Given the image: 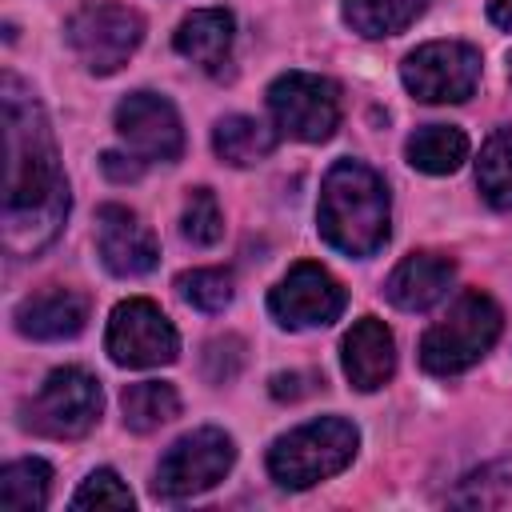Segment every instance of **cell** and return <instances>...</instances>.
<instances>
[{"label":"cell","mask_w":512,"mask_h":512,"mask_svg":"<svg viewBox=\"0 0 512 512\" xmlns=\"http://www.w3.org/2000/svg\"><path fill=\"white\" fill-rule=\"evenodd\" d=\"M4 248L32 256L56 240L68 216V180L56 160L48 116L32 88L4 72Z\"/></svg>","instance_id":"6da1fadb"},{"label":"cell","mask_w":512,"mask_h":512,"mask_svg":"<svg viewBox=\"0 0 512 512\" xmlns=\"http://www.w3.org/2000/svg\"><path fill=\"white\" fill-rule=\"evenodd\" d=\"M320 236L344 256H372L388 240V188L360 160H336L324 172L316 204Z\"/></svg>","instance_id":"7a4b0ae2"},{"label":"cell","mask_w":512,"mask_h":512,"mask_svg":"<svg viewBox=\"0 0 512 512\" xmlns=\"http://www.w3.org/2000/svg\"><path fill=\"white\" fill-rule=\"evenodd\" d=\"M504 316L496 300L480 288H468L456 296L444 320H436L420 340V364L432 376H456L472 368L496 340H500Z\"/></svg>","instance_id":"3957f363"},{"label":"cell","mask_w":512,"mask_h":512,"mask_svg":"<svg viewBox=\"0 0 512 512\" xmlns=\"http://www.w3.org/2000/svg\"><path fill=\"white\" fill-rule=\"evenodd\" d=\"M360 432L340 416L308 420L292 432H284L268 448V472L280 488H312L336 472H344L356 456Z\"/></svg>","instance_id":"277c9868"},{"label":"cell","mask_w":512,"mask_h":512,"mask_svg":"<svg viewBox=\"0 0 512 512\" xmlns=\"http://www.w3.org/2000/svg\"><path fill=\"white\" fill-rule=\"evenodd\" d=\"M100 408H104V392L96 376H88L84 368H56L24 400L20 416H24V428L36 436L76 440L96 428Z\"/></svg>","instance_id":"5b68a950"},{"label":"cell","mask_w":512,"mask_h":512,"mask_svg":"<svg viewBox=\"0 0 512 512\" xmlns=\"http://www.w3.org/2000/svg\"><path fill=\"white\" fill-rule=\"evenodd\" d=\"M236 464V444L220 428H196L180 436L156 464L152 492L164 500H188L216 488Z\"/></svg>","instance_id":"8992f818"},{"label":"cell","mask_w":512,"mask_h":512,"mask_svg":"<svg viewBox=\"0 0 512 512\" xmlns=\"http://www.w3.org/2000/svg\"><path fill=\"white\" fill-rule=\"evenodd\" d=\"M72 52L80 56V64L96 76H112L128 64V56L140 48L144 40V20L136 8L128 4H84L68 28H64Z\"/></svg>","instance_id":"52a82bcc"},{"label":"cell","mask_w":512,"mask_h":512,"mask_svg":"<svg viewBox=\"0 0 512 512\" xmlns=\"http://www.w3.org/2000/svg\"><path fill=\"white\" fill-rule=\"evenodd\" d=\"M404 88L424 104H464L480 84V52L464 40H432L404 56Z\"/></svg>","instance_id":"ba28073f"},{"label":"cell","mask_w":512,"mask_h":512,"mask_svg":"<svg viewBox=\"0 0 512 512\" xmlns=\"http://www.w3.org/2000/svg\"><path fill=\"white\" fill-rule=\"evenodd\" d=\"M268 112L284 136L304 140V144H320L340 124V92L328 76L284 72L268 84Z\"/></svg>","instance_id":"9c48e42d"},{"label":"cell","mask_w":512,"mask_h":512,"mask_svg":"<svg viewBox=\"0 0 512 512\" xmlns=\"http://www.w3.org/2000/svg\"><path fill=\"white\" fill-rule=\"evenodd\" d=\"M104 348L120 368H160L180 356V336L152 300L132 296L112 308Z\"/></svg>","instance_id":"30bf717a"},{"label":"cell","mask_w":512,"mask_h":512,"mask_svg":"<svg viewBox=\"0 0 512 512\" xmlns=\"http://www.w3.org/2000/svg\"><path fill=\"white\" fill-rule=\"evenodd\" d=\"M344 304H348V296H344L340 280L328 268L312 264V260L292 264L288 276L268 292V312L284 328H320V324H332L344 312Z\"/></svg>","instance_id":"8fae6325"},{"label":"cell","mask_w":512,"mask_h":512,"mask_svg":"<svg viewBox=\"0 0 512 512\" xmlns=\"http://www.w3.org/2000/svg\"><path fill=\"white\" fill-rule=\"evenodd\" d=\"M116 132L144 164H172L184 152V128L176 108L156 92H132L116 104Z\"/></svg>","instance_id":"7c38bea8"},{"label":"cell","mask_w":512,"mask_h":512,"mask_svg":"<svg viewBox=\"0 0 512 512\" xmlns=\"http://www.w3.org/2000/svg\"><path fill=\"white\" fill-rule=\"evenodd\" d=\"M96 248L112 276H144L160 260L152 228L124 204H104L96 212Z\"/></svg>","instance_id":"4fadbf2b"},{"label":"cell","mask_w":512,"mask_h":512,"mask_svg":"<svg viewBox=\"0 0 512 512\" xmlns=\"http://www.w3.org/2000/svg\"><path fill=\"white\" fill-rule=\"evenodd\" d=\"M340 360H344V376L352 380V388L360 392L384 388L396 372V340L388 324L376 316H360L340 344Z\"/></svg>","instance_id":"5bb4252c"},{"label":"cell","mask_w":512,"mask_h":512,"mask_svg":"<svg viewBox=\"0 0 512 512\" xmlns=\"http://www.w3.org/2000/svg\"><path fill=\"white\" fill-rule=\"evenodd\" d=\"M88 324V296L72 288H44L16 304V328L32 340H72Z\"/></svg>","instance_id":"9a60e30c"},{"label":"cell","mask_w":512,"mask_h":512,"mask_svg":"<svg viewBox=\"0 0 512 512\" xmlns=\"http://www.w3.org/2000/svg\"><path fill=\"white\" fill-rule=\"evenodd\" d=\"M452 276H456V264L448 256H440V252H412V256H404L392 268V276L384 284V296L396 308H404V312H424L436 300H444Z\"/></svg>","instance_id":"2e32d148"},{"label":"cell","mask_w":512,"mask_h":512,"mask_svg":"<svg viewBox=\"0 0 512 512\" xmlns=\"http://www.w3.org/2000/svg\"><path fill=\"white\" fill-rule=\"evenodd\" d=\"M232 32H236V20L228 8H196L192 16L180 20L172 44L184 60L200 64L204 72H220L232 52Z\"/></svg>","instance_id":"e0dca14e"},{"label":"cell","mask_w":512,"mask_h":512,"mask_svg":"<svg viewBox=\"0 0 512 512\" xmlns=\"http://www.w3.org/2000/svg\"><path fill=\"white\" fill-rule=\"evenodd\" d=\"M212 148L224 164L232 168H248V164H260L272 148H276V132L268 124H260L256 116H224L216 120L212 128Z\"/></svg>","instance_id":"ac0fdd59"},{"label":"cell","mask_w":512,"mask_h":512,"mask_svg":"<svg viewBox=\"0 0 512 512\" xmlns=\"http://www.w3.org/2000/svg\"><path fill=\"white\" fill-rule=\"evenodd\" d=\"M408 164L428 172V176H448L468 160V136L452 124H424L408 136L404 144Z\"/></svg>","instance_id":"d6986e66"},{"label":"cell","mask_w":512,"mask_h":512,"mask_svg":"<svg viewBox=\"0 0 512 512\" xmlns=\"http://www.w3.org/2000/svg\"><path fill=\"white\" fill-rule=\"evenodd\" d=\"M120 408H124V424L132 432H156L160 424L180 416V396L164 380H140V384L124 388Z\"/></svg>","instance_id":"ffe728a7"},{"label":"cell","mask_w":512,"mask_h":512,"mask_svg":"<svg viewBox=\"0 0 512 512\" xmlns=\"http://www.w3.org/2000/svg\"><path fill=\"white\" fill-rule=\"evenodd\" d=\"M476 188L492 208L500 212L512 208V124L496 128L484 140L480 160H476Z\"/></svg>","instance_id":"44dd1931"},{"label":"cell","mask_w":512,"mask_h":512,"mask_svg":"<svg viewBox=\"0 0 512 512\" xmlns=\"http://www.w3.org/2000/svg\"><path fill=\"white\" fill-rule=\"evenodd\" d=\"M424 8L428 0H344V20L352 32L376 40L408 28Z\"/></svg>","instance_id":"7402d4cb"},{"label":"cell","mask_w":512,"mask_h":512,"mask_svg":"<svg viewBox=\"0 0 512 512\" xmlns=\"http://www.w3.org/2000/svg\"><path fill=\"white\" fill-rule=\"evenodd\" d=\"M48 488H52V468L36 456L28 460H12L0 472V504L8 512H36L48 504Z\"/></svg>","instance_id":"603a6c76"},{"label":"cell","mask_w":512,"mask_h":512,"mask_svg":"<svg viewBox=\"0 0 512 512\" xmlns=\"http://www.w3.org/2000/svg\"><path fill=\"white\" fill-rule=\"evenodd\" d=\"M176 292L200 312H224L232 304V272L228 268H192L176 276Z\"/></svg>","instance_id":"cb8c5ba5"},{"label":"cell","mask_w":512,"mask_h":512,"mask_svg":"<svg viewBox=\"0 0 512 512\" xmlns=\"http://www.w3.org/2000/svg\"><path fill=\"white\" fill-rule=\"evenodd\" d=\"M180 232L196 248H212L224 236V216H220V204H216V196L208 188H192L188 192L184 212H180Z\"/></svg>","instance_id":"d4e9b609"},{"label":"cell","mask_w":512,"mask_h":512,"mask_svg":"<svg viewBox=\"0 0 512 512\" xmlns=\"http://www.w3.org/2000/svg\"><path fill=\"white\" fill-rule=\"evenodd\" d=\"M136 500H132V492L124 488V480L112 472V468H96V472H88V480L76 488V496H72V508H132Z\"/></svg>","instance_id":"484cf974"},{"label":"cell","mask_w":512,"mask_h":512,"mask_svg":"<svg viewBox=\"0 0 512 512\" xmlns=\"http://www.w3.org/2000/svg\"><path fill=\"white\" fill-rule=\"evenodd\" d=\"M512 488V464L504 460V464H488V468H480V472H472V476H464V484L452 492V504H496L500 500V492H508Z\"/></svg>","instance_id":"4316f807"},{"label":"cell","mask_w":512,"mask_h":512,"mask_svg":"<svg viewBox=\"0 0 512 512\" xmlns=\"http://www.w3.org/2000/svg\"><path fill=\"white\" fill-rule=\"evenodd\" d=\"M240 364H244V340L240 336H220V340H212L204 348V376L212 384L232 380L240 372Z\"/></svg>","instance_id":"83f0119b"},{"label":"cell","mask_w":512,"mask_h":512,"mask_svg":"<svg viewBox=\"0 0 512 512\" xmlns=\"http://www.w3.org/2000/svg\"><path fill=\"white\" fill-rule=\"evenodd\" d=\"M312 388H316V376L312 372H280V376H272V396L276 400H300Z\"/></svg>","instance_id":"f1b7e54d"},{"label":"cell","mask_w":512,"mask_h":512,"mask_svg":"<svg viewBox=\"0 0 512 512\" xmlns=\"http://www.w3.org/2000/svg\"><path fill=\"white\" fill-rule=\"evenodd\" d=\"M100 168L112 176V180H120V184H128V180H136L140 172H144V160L140 156H124V152H104V160H100Z\"/></svg>","instance_id":"f546056e"},{"label":"cell","mask_w":512,"mask_h":512,"mask_svg":"<svg viewBox=\"0 0 512 512\" xmlns=\"http://www.w3.org/2000/svg\"><path fill=\"white\" fill-rule=\"evenodd\" d=\"M488 20L500 24L504 32H512V0H492L488 4Z\"/></svg>","instance_id":"4dcf8cb0"}]
</instances>
